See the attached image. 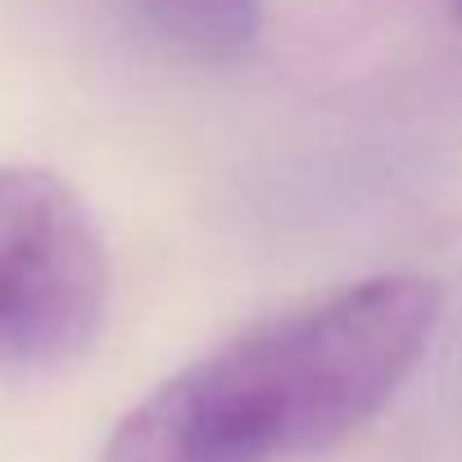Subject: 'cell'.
<instances>
[{"label":"cell","mask_w":462,"mask_h":462,"mask_svg":"<svg viewBox=\"0 0 462 462\" xmlns=\"http://www.w3.org/2000/svg\"><path fill=\"white\" fill-rule=\"evenodd\" d=\"M444 291L381 273L222 340L109 435L100 462H295L363 430L412 376Z\"/></svg>","instance_id":"1"},{"label":"cell","mask_w":462,"mask_h":462,"mask_svg":"<svg viewBox=\"0 0 462 462\" xmlns=\"http://www.w3.org/2000/svg\"><path fill=\"white\" fill-rule=\"evenodd\" d=\"M109 309L96 217L46 168H0V367L82 354Z\"/></svg>","instance_id":"2"},{"label":"cell","mask_w":462,"mask_h":462,"mask_svg":"<svg viewBox=\"0 0 462 462\" xmlns=\"http://www.w3.org/2000/svg\"><path fill=\"white\" fill-rule=\"evenodd\" d=\"M127 5L159 46L199 64L241 60L263 28V0H127Z\"/></svg>","instance_id":"3"},{"label":"cell","mask_w":462,"mask_h":462,"mask_svg":"<svg viewBox=\"0 0 462 462\" xmlns=\"http://www.w3.org/2000/svg\"><path fill=\"white\" fill-rule=\"evenodd\" d=\"M457 23H462V0H457Z\"/></svg>","instance_id":"4"}]
</instances>
